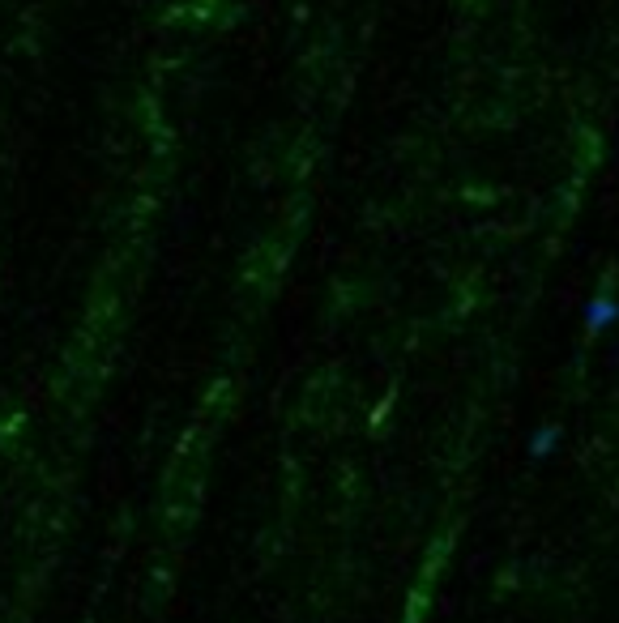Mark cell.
<instances>
[{
    "instance_id": "1",
    "label": "cell",
    "mask_w": 619,
    "mask_h": 623,
    "mask_svg": "<svg viewBox=\"0 0 619 623\" xmlns=\"http://www.w3.org/2000/svg\"><path fill=\"white\" fill-rule=\"evenodd\" d=\"M590 316H594V321H590L594 329H602V325H611V316H615V303H594V312H590Z\"/></svg>"
}]
</instances>
